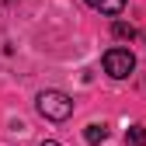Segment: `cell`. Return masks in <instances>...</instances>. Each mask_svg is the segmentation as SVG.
<instances>
[{"instance_id": "6da1fadb", "label": "cell", "mask_w": 146, "mask_h": 146, "mask_svg": "<svg viewBox=\"0 0 146 146\" xmlns=\"http://www.w3.org/2000/svg\"><path fill=\"white\" fill-rule=\"evenodd\" d=\"M38 111L52 122H66L73 115V101L63 94V90H42L38 94Z\"/></svg>"}, {"instance_id": "5b68a950", "label": "cell", "mask_w": 146, "mask_h": 146, "mask_svg": "<svg viewBox=\"0 0 146 146\" xmlns=\"http://www.w3.org/2000/svg\"><path fill=\"white\" fill-rule=\"evenodd\" d=\"M125 146H146V125H129V132H125Z\"/></svg>"}, {"instance_id": "ba28073f", "label": "cell", "mask_w": 146, "mask_h": 146, "mask_svg": "<svg viewBox=\"0 0 146 146\" xmlns=\"http://www.w3.org/2000/svg\"><path fill=\"white\" fill-rule=\"evenodd\" d=\"M0 4H11V0H0Z\"/></svg>"}, {"instance_id": "52a82bcc", "label": "cell", "mask_w": 146, "mask_h": 146, "mask_svg": "<svg viewBox=\"0 0 146 146\" xmlns=\"http://www.w3.org/2000/svg\"><path fill=\"white\" fill-rule=\"evenodd\" d=\"M42 146H59V143H56V139H45V143H42Z\"/></svg>"}, {"instance_id": "7a4b0ae2", "label": "cell", "mask_w": 146, "mask_h": 146, "mask_svg": "<svg viewBox=\"0 0 146 146\" xmlns=\"http://www.w3.org/2000/svg\"><path fill=\"white\" fill-rule=\"evenodd\" d=\"M132 70H136V56L129 49H108L104 52V73H108V77L122 80V77H129Z\"/></svg>"}, {"instance_id": "277c9868", "label": "cell", "mask_w": 146, "mask_h": 146, "mask_svg": "<svg viewBox=\"0 0 146 146\" xmlns=\"http://www.w3.org/2000/svg\"><path fill=\"white\" fill-rule=\"evenodd\" d=\"M84 139H87L90 146H101V143L108 139V125H104V122H101V125H98V122L87 125V129H84Z\"/></svg>"}, {"instance_id": "3957f363", "label": "cell", "mask_w": 146, "mask_h": 146, "mask_svg": "<svg viewBox=\"0 0 146 146\" xmlns=\"http://www.w3.org/2000/svg\"><path fill=\"white\" fill-rule=\"evenodd\" d=\"M94 11H101V14H111V17H118L122 11H125V0H87Z\"/></svg>"}, {"instance_id": "8992f818", "label": "cell", "mask_w": 146, "mask_h": 146, "mask_svg": "<svg viewBox=\"0 0 146 146\" xmlns=\"http://www.w3.org/2000/svg\"><path fill=\"white\" fill-rule=\"evenodd\" d=\"M111 31H115V38H136V25H129V21H115L111 25Z\"/></svg>"}]
</instances>
